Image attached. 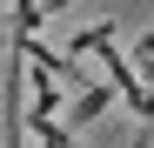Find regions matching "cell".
<instances>
[{
  "instance_id": "6da1fadb",
  "label": "cell",
  "mask_w": 154,
  "mask_h": 148,
  "mask_svg": "<svg viewBox=\"0 0 154 148\" xmlns=\"http://www.w3.org/2000/svg\"><path fill=\"white\" fill-rule=\"evenodd\" d=\"M114 94H121L114 81H107V88H87L81 101H74V114H67V128H87V121H100V114L114 108Z\"/></svg>"
},
{
  "instance_id": "7a4b0ae2",
  "label": "cell",
  "mask_w": 154,
  "mask_h": 148,
  "mask_svg": "<svg viewBox=\"0 0 154 148\" xmlns=\"http://www.w3.org/2000/svg\"><path fill=\"white\" fill-rule=\"evenodd\" d=\"M147 141H154V135H141V141H134V148H147Z\"/></svg>"
},
{
  "instance_id": "3957f363",
  "label": "cell",
  "mask_w": 154,
  "mask_h": 148,
  "mask_svg": "<svg viewBox=\"0 0 154 148\" xmlns=\"http://www.w3.org/2000/svg\"><path fill=\"white\" fill-rule=\"evenodd\" d=\"M0 40H7V27H0Z\"/></svg>"
}]
</instances>
